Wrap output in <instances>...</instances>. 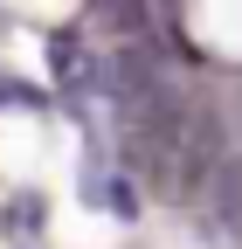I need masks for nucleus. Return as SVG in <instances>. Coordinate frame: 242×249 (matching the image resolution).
Returning <instances> with one entry per match:
<instances>
[{
  "instance_id": "1",
  "label": "nucleus",
  "mask_w": 242,
  "mask_h": 249,
  "mask_svg": "<svg viewBox=\"0 0 242 249\" xmlns=\"http://www.w3.org/2000/svg\"><path fill=\"white\" fill-rule=\"evenodd\" d=\"M42 222H49L42 194H21V201H7V229H14V235H42Z\"/></svg>"
}]
</instances>
